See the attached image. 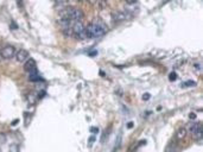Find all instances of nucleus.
Wrapping results in <instances>:
<instances>
[{
    "instance_id": "obj_1",
    "label": "nucleus",
    "mask_w": 203,
    "mask_h": 152,
    "mask_svg": "<svg viewBox=\"0 0 203 152\" xmlns=\"http://www.w3.org/2000/svg\"><path fill=\"white\" fill-rule=\"evenodd\" d=\"M87 38H97L103 36L107 32V25L100 18H95L84 27Z\"/></svg>"
},
{
    "instance_id": "obj_2",
    "label": "nucleus",
    "mask_w": 203,
    "mask_h": 152,
    "mask_svg": "<svg viewBox=\"0 0 203 152\" xmlns=\"http://www.w3.org/2000/svg\"><path fill=\"white\" fill-rule=\"evenodd\" d=\"M71 29H72V37H76L79 39H88L82 21H75L72 24Z\"/></svg>"
},
{
    "instance_id": "obj_3",
    "label": "nucleus",
    "mask_w": 203,
    "mask_h": 152,
    "mask_svg": "<svg viewBox=\"0 0 203 152\" xmlns=\"http://www.w3.org/2000/svg\"><path fill=\"white\" fill-rule=\"evenodd\" d=\"M16 48L13 45H5L4 48H1V58L2 60H11L12 57H14L16 55Z\"/></svg>"
},
{
    "instance_id": "obj_4",
    "label": "nucleus",
    "mask_w": 203,
    "mask_h": 152,
    "mask_svg": "<svg viewBox=\"0 0 203 152\" xmlns=\"http://www.w3.org/2000/svg\"><path fill=\"white\" fill-rule=\"evenodd\" d=\"M190 133L193 134L196 140H201L202 139V125L200 123H195L190 126Z\"/></svg>"
},
{
    "instance_id": "obj_5",
    "label": "nucleus",
    "mask_w": 203,
    "mask_h": 152,
    "mask_svg": "<svg viewBox=\"0 0 203 152\" xmlns=\"http://www.w3.org/2000/svg\"><path fill=\"white\" fill-rule=\"evenodd\" d=\"M130 16L124 12V11H114L112 12V19L114 20L115 23H120V21H124L126 19L128 18Z\"/></svg>"
},
{
    "instance_id": "obj_6",
    "label": "nucleus",
    "mask_w": 203,
    "mask_h": 152,
    "mask_svg": "<svg viewBox=\"0 0 203 152\" xmlns=\"http://www.w3.org/2000/svg\"><path fill=\"white\" fill-rule=\"evenodd\" d=\"M14 57H16V60H17V62L19 63H25L29 60V57H30V55L27 53V50L25 49H20L19 51L16 53L14 55Z\"/></svg>"
},
{
    "instance_id": "obj_7",
    "label": "nucleus",
    "mask_w": 203,
    "mask_h": 152,
    "mask_svg": "<svg viewBox=\"0 0 203 152\" xmlns=\"http://www.w3.org/2000/svg\"><path fill=\"white\" fill-rule=\"evenodd\" d=\"M24 69L26 70V72H31V70H35L37 69V64H36V61L33 58H29L25 64H24Z\"/></svg>"
},
{
    "instance_id": "obj_8",
    "label": "nucleus",
    "mask_w": 203,
    "mask_h": 152,
    "mask_svg": "<svg viewBox=\"0 0 203 152\" xmlns=\"http://www.w3.org/2000/svg\"><path fill=\"white\" fill-rule=\"evenodd\" d=\"M29 80L32 81V82H37V81H41V76H39V72L37 69L35 70H31L30 72V76H29Z\"/></svg>"
},
{
    "instance_id": "obj_9",
    "label": "nucleus",
    "mask_w": 203,
    "mask_h": 152,
    "mask_svg": "<svg viewBox=\"0 0 203 152\" xmlns=\"http://www.w3.org/2000/svg\"><path fill=\"white\" fill-rule=\"evenodd\" d=\"M37 99H38V96L36 95L35 93H31V94L27 95V101H29V103H31V105H35Z\"/></svg>"
},
{
    "instance_id": "obj_10",
    "label": "nucleus",
    "mask_w": 203,
    "mask_h": 152,
    "mask_svg": "<svg viewBox=\"0 0 203 152\" xmlns=\"http://www.w3.org/2000/svg\"><path fill=\"white\" fill-rule=\"evenodd\" d=\"M96 2L100 10H106L107 6H108V1L107 0H96Z\"/></svg>"
},
{
    "instance_id": "obj_11",
    "label": "nucleus",
    "mask_w": 203,
    "mask_h": 152,
    "mask_svg": "<svg viewBox=\"0 0 203 152\" xmlns=\"http://www.w3.org/2000/svg\"><path fill=\"white\" fill-rule=\"evenodd\" d=\"M185 134H186V131L184 128H179L178 132H177V138H178V139H182V138L185 137Z\"/></svg>"
},
{
    "instance_id": "obj_12",
    "label": "nucleus",
    "mask_w": 203,
    "mask_h": 152,
    "mask_svg": "<svg viewBox=\"0 0 203 152\" xmlns=\"http://www.w3.org/2000/svg\"><path fill=\"white\" fill-rule=\"evenodd\" d=\"M182 86L183 87H191V86H196V82H194V81H186Z\"/></svg>"
},
{
    "instance_id": "obj_13",
    "label": "nucleus",
    "mask_w": 203,
    "mask_h": 152,
    "mask_svg": "<svg viewBox=\"0 0 203 152\" xmlns=\"http://www.w3.org/2000/svg\"><path fill=\"white\" fill-rule=\"evenodd\" d=\"M10 152H19V147L16 144H13V145L10 146Z\"/></svg>"
},
{
    "instance_id": "obj_14",
    "label": "nucleus",
    "mask_w": 203,
    "mask_h": 152,
    "mask_svg": "<svg viewBox=\"0 0 203 152\" xmlns=\"http://www.w3.org/2000/svg\"><path fill=\"white\" fill-rule=\"evenodd\" d=\"M169 80L170 81H176L177 80V74L176 72H170V75H169Z\"/></svg>"
},
{
    "instance_id": "obj_15",
    "label": "nucleus",
    "mask_w": 203,
    "mask_h": 152,
    "mask_svg": "<svg viewBox=\"0 0 203 152\" xmlns=\"http://www.w3.org/2000/svg\"><path fill=\"white\" fill-rule=\"evenodd\" d=\"M194 68H195V70H197V72H201V64L200 63H195V65H194Z\"/></svg>"
},
{
    "instance_id": "obj_16",
    "label": "nucleus",
    "mask_w": 203,
    "mask_h": 152,
    "mask_svg": "<svg viewBox=\"0 0 203 152\" xmlns=\"http://www.w3.org/2000/svg\"><path fill=\"white\" fill-rule=\"evenodd\" d=\"M5 140H6V137H5V135H4V134L2 133H0V144L2 143H5Z\"/></svg>"
},
{
    "instance_id": "obj_17",
    "label": "nucleus",
    "mask_w": 203,
    "mask_h": 152,
    "mask_svg": "<svg viewBox=\"0 0 203 152\" xmlns=\"http://www.w3.org/2000/svg\"><path fill=\"white\" fill-rule=\"evenodd\" d=\"M150 98H151V95L149 94V93H145V94L142 95V100H149Z\"/></svg>"
},
{
    "instance_id": "obj_18",
    "label": "nucleus",
    "mask_w": 203,
    "mask_h": 152,
    "mask_svg": "<svg viewBox=\"0 0 203 152\" xmlns=\"http://www.w3.org/2000/svg\"><path fill=\"white\" fill-rule=\"evenodd\" d=\"M125 1H126L128 5H133V4H135L138 0H125Z\"/></svg>"
},
{
    "instance_id": "obj_19",
    "label": "nucleus",
    "mask_w": 203,
    "mask_h": 152,
    "mask_svg": "<svg viewBox=\"0 0 203 152\" xmlns=\"http://www.w3.org/2000/svg\"><path fill=\"white\" fill-rule=\"evenodd\" d=\"M90 132H93V133H97V132H99V128H96V127H92V128H90Z\"/></svg>"
},
{
    "instance_id": "obj_20",
    "label": "nucleus",
    "mask_w": 203,
    "mask_h": 152,
    "mask_svg": "<svg viewBox=\"0 0 203 152\" xmlns=\"http://www.w3.org/2000/svg\"><path fill=\"white\" fill-rule=\"evenodd\" d=\"M88 4H90V5H95L96 4V0H86Z\"/></svg>"
},
{
    "instance_id": "obj_21",
    "label": "nucleus",
    "mask_w": 203,
    "mask_h": 152,
    "mask_svg": "<svg viewBox=\"0 0 203 152\" xmlns=\"http://www.w3.org/2000/svg\"><path fill=\"white\" fill-rule=\"evenodd\" d=\"M189 118H190V119H195V118H196V114H195V113H190Z\"/></svg>"
},
{
    "instance_id": "obj_22",
    "label": "nucleus",
    "mask_w": 203,
    "mask_h": 152,
    "mask_svg": "<svg viewBox=\"0 0 203 152\" xmlns=\"http://www.w3.org/2000/svg\"><path fill=\"white\" fill-rule=\"evenodd\" d=\"M96 54H97L96 51H90V53H89V56H95Z\"/></svg>"
},
{
    "instance_id": "obj_23",
    "label": "nucleus",
    "mask_w": 203,
    "mask_h": 152,
    "mask_svg": "<svg viewBox=\"0 0 203 152\" xmlns=\"http://www.w3.org/2000/svg\"><path fill=\"white\" fill-rule=\"evenodd\" d=\"M18 121H19V120H18V119H16V120H14V121H13V123H12L11 125H12V126H16V125L18 124Z\"/></svg>"
},
{
    "instance_id": "obj_24",
    "label": "nucleus",
    "mask_w": 203,
    "mask_h": 152,
    "mask_svg": "<svg viewBox=\"0 0 203 152\" xmlns=\"http://www.w3.org/2000/svg\"><path fill=\"white\" fill-rule=\"evenodd\" d=\"M127 127H128V128H132V127H133V123H132V121H131V123H128Z\"/></svg>"
},
{
    "instance_id": "obj_25",
    "label": "nucleus",
    "mask_w": 203,
    "mask_h": 152,
    "mask_svg": "<svg viewBox=\"0 0 203 152\" xmlns=\"http://www.w3.org/2000/svg\"><path fill=\"white\" fill-rule=\"evenodd\" d=\"M94 140H95V138H94V137H92V138H90V139H89V142H90V144L93 143V142H94Z\"/></svg>"
},
{
    "instance_id": "obj_26",
    "label": "nucleus",
    "mask_w": 203,
    "mask_h": 152,
    "mask_svg": "<svg viewBox=\"0 0 203 152\" xmlns=\"http://www.w3.org/2000/svg\"><path fill=\"white\" fill-rule=\"evenodd\" d=\"M0 60H1V48H0Z\"/></svg>"
},
{
    "instance_id": "obj_27",
    "label": "nucleus",
    "mask_w": 203,
    "mask_h": 152,
    "mask_svg": "<svg viewBox=\"0 0 203 152\" xmlns=\"http://www.w3.org/2000/svg\"><path fill=\"white\" fill-rule=\"evenodd\" d=\"M76 1H79V2H81V1H83V0H76Z\"/></svg>"
}]
</instances>
